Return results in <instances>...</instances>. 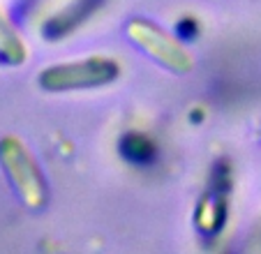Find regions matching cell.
<instances>
[{
  "instance_id": "3957f363",
  "label": "cell",
  "mask_w": 261,
  "mask_h": 254,
  "mask_svg": "<svg viewBox=\"0 0 261 254\" xmlns=\"http://www.w3.org/2000/svg\"><path fill=\"white\" fill-rule=\"evenodd\" d=\"M127 30L139 46H143L153 58H158L162 65L171 67L173 72H190V69H192V58L182 51V46L178 44L176 39L167 37V35L160 28H155L153 23L134 21V23H129Z\"/></svg>"
},
{
  "instance_id": "8992f818",
  "label": "cell",
  "mask_w": 261,
  "mask_h": 254,
  "mask_svg": "<svg viewBox=\"0 0 261 254\" xmlns=\"http://www.w3.org/2000/svg\"><path fill=\"white\" fill-rule=\"evenodd\" d=\"M120 155L127 162H132V164L146 166V164H153L155 162L158 148H155L153 139H148L146 134L129 132V134H125L123 141H120Z\"/></svg>"
},
{
  "instance_id": "7a4b0ae2",
  "label": "cell",
  "mask_w": 261,
  "mask_h": 254,
  "mask_svg": "<svg viewBox=\"0 0 261 254\" xmlns=\"http://www.w3.org/2000/svg\"><path fill=\"white\" fill-rule=\"evenodd\" d=\"M0 157L14 183L16 192L23 196V201L33 208H42L46 204V185L37 164L33 162L30 153L21 146L16 139H5L0 143Z\"/></svg>"
},
{
  "instance_id": "6da1fadb",
  "label": "cell",
  "mask_w": 261,
  "mask_h": 254,
  "mask_svg": "<svg viewBox=\"0 0 261 254\" xmlns=\"http://www.w3.org/2000/svg\"><path fill=\"white\" fill-rule=\"evenodd\" d=\"M118 77V63L111 58H88L79 63H65L46 67L40 77L44 90H74L95 88Z\"/></svg>"
},
{
  "instance_id": "5b68a950",
  "label": "cell",
  "mask_w": 261,
  "mask_h": 254,
  "mask_svg": "<svg viewBox=\"0 0 261 254\" xmlns=\"http://www.w3.org/2000/svg\"><path fill=\"white\" fill-rule=\"evenodd\" d=\"M227 192L213 190L211 194L203 196L201 204L197 208V226L208 236H215L224 224V215H227V201H224Z\"/></svg>"
},
{
  "instance_id": "ba28073f",
  "label": "cell",
  "mask_w": 261,
  "mask_h": 254,
  "mask_svg": "<svg viewBox=\"0 0 261 254\" xmlns=\"http://www.w3.org/2000/svg\"><path fill=\"white\" fill-rule=\"evenodd\" d=\"M197 21L194 19H185V21H180L178 23V35L180 37H188V39H192V37H197Z\"/></svg>"
},
{
  "instance_id": "52a82bcc",
  "label": "cell",
  "mask_w": 261,
  "mask_h": 254,
  "mask_svg": "<svg viewBox=\"0 0 261 254\" xmlns=\"http://www.w3.org/2000/svg\"><path fill=\"white\" fill-rule=\"evenodd\" d=\"M0 56L7 63H23L25 58V46L19 37L14 35V30L10 28L3 16H0Z\"/></svg>"
},
{
  "instance_id": "277c9868",
  "label": "cell",
  "mask_w": 261,
  "mask_h": 254,
  "mask_svg": "<svg viewBox=\"0 0 261 254\" xmlns=\"http://www.w3.org/2000/svg\"><path fill=\"white\" fill-rule=\"evenodd\" d=\"M104 0H76L74 5H69L67 10H63L60 14H56L51 21H46L44 33L49 39H60L65 35H69L72 30H76L86 19L95 14L99 10Z\"/></svg>"
}]
</instances>
